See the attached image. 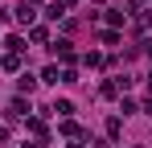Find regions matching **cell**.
Wrapping results in <instances>:
<instances>
[{"instance_id":"11","label":"cell","mask_w":152,"mask_h":148,"mask_svg":"<svg viewBox=\"0 0 152 148\" xmlns=\"http://www.w3.org/2000/svg\"><path fill=\"white\" fill-rule=\"evenodd\" d=\"M25 148H41V144H25Z\"/></svg>"},{"instance_id":"1","label":"cell","mask_w":152,"mask_h":148,"mask_svg":"<svg viewBox=\"0 0 152 148\" xmlns=\"http://www.w3.org/2000/svg\"><path fill=\"white\" fill-rule=\"evenodd\" d=\"M66 8H70V0H53L50 8H45V17H50V21H58V17H66Z\"/></svg>"},{"instance_id":"3","label":"cell","mask_w":152,"mask_h":148,"mask_svg":"<svg viewBox=\"0 0 152 148\" xmlns=\"http://www.w3.org/2000/svg\"><path fill=\"white\" fill-rule=\"evenodd\" d=\"M50 111H58V115H70V111H74V103H70V99H58Z\"/></svg>"},{"instance_id":"4","label":"cell","mask_w":152,"mask_h":148,"mask_svg":"<svg viewBox=\"0 0 152 148\" xmlns=\"http://www.w3.org/2000/svg\"><path fill=\"white\" fill-rule=\"evenodd\" d=\"M17 21H21V25H29V21H33V8H29L25 0H21V8H17Z\"/></svg>"},{"instance_id":"6","label":"cell","mask_w":152,"mask_h":148,"mask_svg":"<svg viewBox=\"0 0 152 148\" xmlns=\"http://www.w3.org/2000/svg\"><path fill=\"white\" fill-rule=\"evenodd\" d=\"M25 111H29V107L21 103V99H12V103H8V115H12V119H17V115H25Z\"/></svg>"},{"instance_id":"5","label":"cell","mask_w":152,"mask_h":148,"mask_svg":"<svg viewBox=\"0 0 152 148\" xmlns=\"http://www.w3.org/2000/svg\"><path fill=\"white\" fill-rule=\"evenodd\" d=\"M41 78H45V82H62V70H58V66H45Z\"/></svg>"},{"instance_id":"9","label":"cell","mask_w":152,"mask_h":148,"mask_svg":"<svg viewBox=\"0 0 152 148\" xmlns=\"http://www.w3.org/2000/svg\"><path fill=\"white\" fill-rule=\"evenodd\" d=\"M144 21H148V25H152V8H148V17H144Z\"/></svg>"},{"instance_id":"10","label":"cell","mask_w":152,"mask_h":148,"mask_svg":"<svg viewBox=\"0 0 152 148\" xmlns=\"http://www.w3.org/2000/svg\"><path fill=\"white\" fill-rule=\"evenodd\" d=\"M148 91H152V74H148Z\"/></svg>"},{"instance_id":"8","label":"cell","mask_w":152,"mask_h":148,"mask_svg":"<svg viewBox=\"0 0 152 148\" xmlns=\"http://www.w3.org/2000/svg\"><path fill=\"white\" fill-rule=\"evenodd\" d=\"M25 127L33 132V136H45V123H41V119H25Z\"/></svg>"},{"instance_id":"2","label":"cell","mask_w":152,"mask_h":148,"mask_svg":"<svg viewBox=\"0 0 152 148\" xmlns=\"http://www.w3.org/2000/svg\"><path fill=\"white\" fill-rule=\"evenodd\" d=\"M53 53H58L62 62H74V49H70V41H58V45H53Z\"/></svg>"},{"instance_id":"7","label":"cell","mask_w":152,"mask_h":148,"mask_svg":"<svg viewBox=\"0 0 152 148\" xmlns=\"http://www.w3.org/2000/svg\"><path fill=\"white\" fill-rule=\"evenodd\" d=\"M33 86H37V82H33V74H21V78H17V91H33Z\"/></svg>"}]
</instances>
